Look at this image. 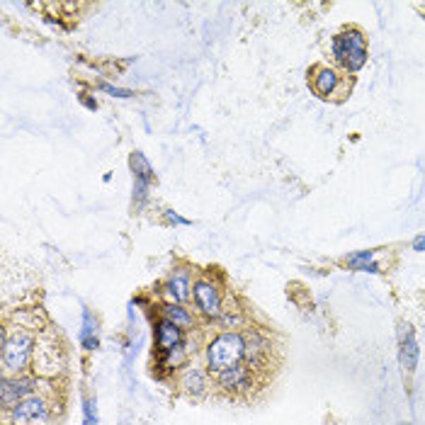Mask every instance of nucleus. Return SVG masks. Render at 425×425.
Masks as SVG:
<instances>
[{"instance_id": "17", "label": "nucleus", "mask_w": 425, "mask_h": 425, "mask_svg": "<svg viewBox=\"0 0 425 425\" xmlns=\"http://www.w3.org/2000/svg\"><path fill=\"white\" fill-rule=\"evenodd\" d=\"M80 343L85 350H95L97 347V321L88 309L83 312V331H80Z\"/></svg>"}, {"instance_id": "11", "label": "nucleus", "mask_w": 425, "mask_h": 425, "mask_svg": "<svg viewBox=\"0 0 425 425\" xmlns=\"http://www.w3.org/2000/svg\"><path fill=\"white\" fill-rule=\"evenodd\" d=\"M338 85H340V75L328 66H316L312 70V88L319 97L328 100L331 95H335Z\"/></svg>"}, {"instance_id": "1", "label": "nucleus", "mask_w": 425, "mask_h": 425, "mask_svg": "<svg viewBox=\"0 0 425 425\" xmlns=\"http://www.w3.org/2000/svg\"><path fill=\"white\" fill-rule=\"evenodd\" d=\"M246 359V338L241 333H221L207 345V367L221 374Z\"/></svg>"}, {"instance_id": "4", "label": "nucleus", "mask_w": 425, "mask_h": 425, "mask_svg": "<svg viewBox=\"0 0 425 425\" xmlns=\"http://www.w3.org/2000/svg\"><path fill=\"white\" fill-rule=\"evenodd\" d=\"M5 416L10 418L15 425H27V423H35V421H47L49 418V403L44 396L39 394H32L18 403V406L10 408Z\"/></svg>"}, {"instance_id": "18", "label": "nucleus", "mask_w": 425, "mask_h": 425, "mask_svg": "<svg viewBox=\"0 0 425 425\" xmlns=\"http://www.w3.org/2000/svg\"><path fill=\"white\" fill-rule=\"evenodd\" d=\"M13 319H15V324H18V328L30 331V333L37 328V326H44L47 324L39 309H27V312H18V314L13 316ZM37 331H39V328H37Z\"/></svg>"}, {"instance_id": "14", "label": "nucleus", "mask_w": 425, "mask_h": 425, "mask_svg": "<svg viewBox=\"0 0 425 425\" xmlns=\"http://www.w3.org/2000/svg\"><path fill=\"white\" fill-rule=\"evenodd\" d=\"M166 294H168V299H171V304L173 302L183 304L185 299L190 297V277H187V272H185V270L173 272V277L168 280V285H166Z\"/></svg>"}, {"instance_id": "16", "label": "nucleus", "mask_w": 425, "mask_h": 425, "mask_svg": "<svg viewBox=\"0 0 425 425\" xmlns=\"http://www.w3.org/2000/svg\"><path fill=\"white\" fill-rule=\"evenodd\" d=\"M347 268L362 272H379V265L374 263V250H359V253L347 255Z\"/></svg>"}, {"instance_id": "5", "label": "nucleus", "mask_w": 425, "mask_h": 425, "mask_svg": "<svg viewBox=\"0 0 425 425\" xmlns=\"http://www.w3.org/2000/svg\"><path fill=\"white\" fill-rule=\"evenodd\" d=\"M129 168H132L134 173V204L141 207L146 202V197H149V185L151 180H154V168H151L146 156L139 154V151H134V154L129 156Z\"/></svg>"}, {"instance_id": "12", "label": "nucleus", "mask_w": 425, "mask_h": 425, "mask_svg": "<svg viewBox=\"0 0 425 425\" xmlns=\"http://www.w3.org/2000/svg\"><path fill=\"white\" fill-rule=\"evenodd\" d=\"M418 355H421V350H418L416 335H413V331L408 328V326H403V333H401V347H399V362H401L403 372H408V374L416 372Z\"/></svg>"}, {"instance_id": "6", "label": "nucleus", "mask_w": 425, "mask_h": 425, "mask_svg": "<svg viewBox=\"0 0 425 425\" xmlns=\"http://www.w3.org/2000/svg\"><path fill=\"white\" fill-rule=\"evenodd\" d=\"M37 391V379L35 377H13L3 379L0 386V401H3V411L8 413L13 406H18L20 401L32 396Z\"/></svg>"}, {"instance_id": "3", "label": "nucleus", "mask_w": 425, "mask_h": 425, "mask_svg": "<svg viewBox=\"0 0 425 425\" xmlns=\"http://www.w3.org/2000/svg\"><path fill=\"white\" fill-rule=\"evenodd\" d=\"M333 56L345 70L357 73L367 63V44L364 37L357 30H347L343 35L333 37Z\"/></svg>"}, {"instance_id": "2", "label": "nucleus", "mask_w": 425, "mask_h": 425, "mask_svg": "<svg viewBox=\"0 0 425 425\" xmlns=\"http://www.w3.org/2000/svg\"><path fill=\"white\" fill-rule=\"evenodd\" d=\"M35 335L30 331L15 328L3 331V367L13 374H20L30 367V359H35Z\"/></svg>"}, {"instance_id": "13", "label": "nucleus", "mask_w": 425, "mask_h": 425, "mask_svg": "<svg viewBox=\"0 0 425 425\" xmlns=\"http://www.w3.org/2000/svg\"><path fill=\"white\" fill-rule=\"evenodd\" d=\"M180 389L185 391V394H190V396H204L207 394V386H209V379H207V374L202 372V369H197V367H187L185 369L183 374H180Z\"/></svg>"}, {"instance_id": "9", "label": "nucleus", "mask_w": 425, "mask_h": 425, "mask_svg": "<svg viewBox=\"0 0 425 425\" xmlns=\"http://www.w3.org/2000/svg\"><path fill=\"white\" fill-rule=\"evenodd\" d=\"M216 381L228 394H243V391H248L253 386V369L241 362L236 367L226 369V372L216 374Z\"/></svg>"}, {"instance_id": "20", "label": "nucleus", "mask_w": 425, "mask_h": 425, "mask_svg": "<svg viewBox=\"0 0 425 425\" xmlns=\"http://www.w3.org/2000/svg\"><path fill=\"white\" fill-rule=\"evenodd\" d=\"M100 90L110 92L112 97H124V100H127V97H132V95H134L132 90H124V88H114V85H110V83H100Z\"/></svg>"}, {"instance_id": "10", "label": "nucleus", "mask_w": 425, "mask_h": 425, "mask_svg": "<svg viewBox=\"0 0 425 425\" xmlns=\"http://www.w3.org/2000/svg\"><path fill=\"white\" fill-rule=\"evenodd\" d=\"M192 294H195V304H197V309L204 316L214 319V316L221 314V294L211 282H207V280L195 282Z\"/></svg>"}, {"instance_id": "22", "label": "nucleus", "mask_w": 425, "mask_h": 425, "mask_svg": "<svg viewBox=\"0 0 425 425\" xmlns=\"http://www.w3.org/2000/svg\"><path fill=\"white\" fill-rule=\"evenodd\" d=\"M413 250H425V236H418L416 241H413Z\"/></svg>"}, {"instance_id": "19", "label": "nucleus", "mask_w": 425, "mask_h": 425, "mask_svg": "<svg viewBox=\"0 0 425 425\" xmlns=\"http://www.w3.org/2000/svg\"><path fill=\"white\" fill-rule=\"evenodd\" d=\"M83 425H97V408L92 399L83 401Z\"/></svg>"}, {"instance_id": "8", "label": "nucleus", "mask_w": 425, "mask_h": 425, "mask_svg": "<svg viewBox=\"0 0 425 425\" xmlns=\"http://www.w3.org/2000/svg\"><path fill=\"white\" fill-rule=\"evenodd\" d=\"M35 369L42 377H51L61 369V352L56 340H39L35 347Z\"/></svg>"}, {"instance_id": "15", "label": "nucleus", "mask_w": 425, "mask_h": 425, "mask_svg": "<svg viewBox=\"0 0 425 425\" xmlns=\"http://www.w3.org/2000/svg\"><path fill=\"white\" fill-rule=\"evenodd\" d=\"M161 319L171 321V324L180 326V328H190V326H195V319L190 316L187 309H183L180 304H163Z\"/></svg>"}, {"instance_id": "7", "label": "nucleus", "mask_w": 425, "mask_h": 425, "mask_svg": "<svg viewBox=\"0 0 425 425\" xmlns=\"http://www.w3.org/2000/svg\"><path fill=\"white\" fill-rule=\"evenodd\" d=\"M185 345V335H183V328L171 321L161 319L156 324V352H158V359H163L166 355H171L173 350Z\"/></svg>"}, {"instance_id": "21", "label": "nucleus", "mask_w": 425, "mask_h": 425, "mask_svg": "<svg viewBox=\"0 0 425 425\" xmlns=\"http://www.w3.org/2000/svg\"><path fill=\"white\" fill-rule=\"evenodd\" d=\"M166 221H171V224H178V226H187V224H190L187 219H183V216L175 214V211H173V209H168V211H166Z\"/></svg>"}]
</instances>
